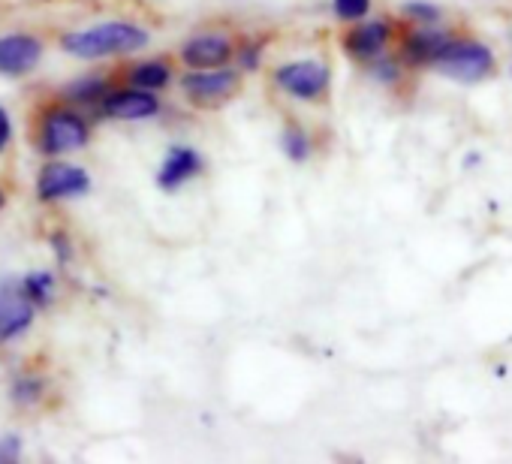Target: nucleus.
Returning <instances> with one entry per match:
<instances>
[{
    "label": "nucleus",
    "instance_id": "21",
    "mask_svg": "<svg viewBox=\"0 0 512 464\" xmlns=\"http://www.w3.org/2000/svg\"><path fill=\"white\" fill-rule=\"evenodd\" d=\"M407 13H410L413 19L425 22V25H431V22H437V19H440V10H437V7H431V4H407Z\"/></svg>",
    "mask_w": 512,
    "mask_h": 464
},
{
    "label": "nucleus",
    "instance_id": "6",
    "mask_svg": "<svg viewBox=\"0 0 512 464\" xmlns=\"http://www.w3.org/2000/svg\"><path fill=\"white\" fill-rule=\"evenodd\" d=\"M181 88L184 94L199 103V106H217V103H226L235 91H238V73L232 70H193L181 79Z\"/></svg>",
    "mask_w": 512,
    "mask_h": 464
},
{
    "label": "nucleus",
    "instance_id": "25",
    "mask_svg": "<svg viewBox=\"0 0 512 464\" xmlns=\"http://www.w3.org/2000/svg\"><path fill=\"white\" fill-rule=\"evenodd\" d=\"M377 73H380V79H389V82L395 79V67H392V64H380Z\"/></svg>",
    "mask_w": 512,
    "mask_h": 464
},
{
    "label": "nucleus",
    "instance_id": "12",
    "mask_svg": "<svg viewBox=\"0 0 512 464\" xmlns=\"http://www.w3.org/2000/svg\"><path fill=\"white\" fill-rule=\"evenodd\" d=\"M449 43H452L449 34H443V31H437V28H422V31H416V34L407 37V43H404V58H407L410 64H434V61L440 58V52H443Z\"/></svg>",
    "mask_w": 512,
    "mask_h": 464
},
{
    "label": "nucleus",
    "instance_id": "16",
    "mask_svg": "<svg viewBox=\"0 0 512 464\" xmlns=\"http://www.w3.org/2000/svg\"><path fill=\"white\" fill-rule=\"evenodd\" d=\"M22 284L37 308H46L55 299V275L52 272H31L22 278Z\"/></svg>",
    "mask_w": 512,
    "mask_h": 464
},
{
    "label": "nucleus",
    "instance_id": "9",
    "mask_svg": "<svg viewBox=\"0 0 512 464\" xmlns=\"http://www.w3.org/2000/svg\"><path fill=\"white\" fill-rule=\"evenodd\" d=\"M160 112V100L154 97V91H142V88H130V91H112L103 100V115L115 118V121H142V118H154Z\"/></svg>",
    "mask_w": 512,
    "mask_h": 464
},
{
    "label": "nucleus",
    "instance_id": "2",
    "mask_svg": "<svg viewBox=\"0 0 512 464\" xmlns=\"http://www.w3.org/2000/svg\"><path fill=\"white\" fill-rule=\"evenodd\" d=\"M91 139L88 121L64 106L49 109L43 118V130H40V151L49 157H64L73 151H82Z\"/></svg>",
    "mask_w": 512,
    "mask_h": 464
},
{
    "label": "nucleus",
    "instance_id": "11",
    "mask_svg": "<svg viewBox=\"0 0 512 464\" xmlns=\"http://www.w3.org/2000/svg\"><path fill=\"white\" fill-rule=\"evenodd\" d=\"M199 169H202L199 154L193 148H187V145H175V148H169V154H166V160H163V166L157 172V184L163 190H175L184 181H190L193 175H199Z\"/></svg>",
    "mask_w": 512,
    "mask_h": 464
},
{
    "label": "nucleus",
    "instance_id": "1",
    "mask_svg": "<svg viewBox=\"0 0 512 464\" xmlns=\"http://www.w3.org/2000/svg\"><path fill=\"white\" fill-rule=\"evenodd\" d=\"M148 46V31L133 22H103L85 31L61 37V49L79 61H100L112 55H130Z\"/></svg>",
    "mask_w": 512,
    "mask_h": 464
},
{
    "label": "nucleus",
    "instance_id": "24",
    "mask_svg": "<svg viewBox=\"0 0 512 464\" xmlns=\"http://www.w3.org/2000/svg\"><path fill=\"white\" fill-rule=\"evenodd\" d=\"M241 64H244L247 70H253L256 64H260V49H244V52H241Z\"/></svg>",
    "mask_w": 512,
    "mask_h": 464
},
{
    "label": "nucleus",
    "instance_id": "18",
    "mask_svg": "<svg viewBox=\"0 0 512 464\" xmlns=\"http://www.w3.org/2000/svg\"><path fill=\"white\" fill-rule=\"evenodd\" d=\"M284 151H287L290 160H305L311 154V142H308V136L299 127H290L284 133Z\"/></svg>",
    "mask_w": 512,
    "mask_h": 464
},
{
    "label": "nucleus",
    "instance_id": "17",
    "mask_svg": "<svg viewBox=\"0 0 512 464\" xmlns=\"http://www.w3.org/2000/svg\"><path fill=\"white\" fill-rule=\"evenodd\" d=\"M43 389H46V383L40 377H19L10 386V398L16 404H25L28 407V404H37L43 398Z\"/></svg>",
    "mask_w": 512,
    "mask_h": 464
},
{
    "label": "nucleus",
    "instance_id": "4",
    "mask_svg": "<svg viewBox=\"0 0 512 464\" xmlns=\"http://www.w3.org/2000/svg\"><path fill=\"white\" fill-rule=\"evenodd\" d=\"M434 67L449 76V79H461V82H479L482 76L491 73L494 58L482 43H449L440 58L434 61Z\"/></svg>",
    "mask_w": 512,
    "mask_h": 464
},
{
    "label": "nucleus",
    "instance_id": "15",
    "mask_svg": "<svg viewBox=\"0 0 512 464\" xmlns=\"http://www.w3.org/2000/svg\"><path fill=\"white\" fill-rule=\"evenodd\" d=\"M169 76H172V70H169L166 64L148 61V64H139V67L130 73V82H133L136 88H142V91H160V88L169 85Z\"/></svg>",
    "mask_w": 512,
    "mask_h": 464
},
{
    "label": "nucleus",
    "instance_id": "26",
    "mask_svg": "<svg viewBox=\"0 0 512 464\" xmlns=\"http://www.w3.org/2000/svg\"><path fill=\"white\" fill-rule=\"evenodd\" d=\"M0 208H4V190H0Z\"/></svg>",
    "mask_w": 512,
    "mask_h": 464
},
{
    "label": "nucleus",
    "instance_id": "23",
    "mask_svg": "<svg viewBox=\"0 0 512 464\" xmlns=\"http://www.w3.org/2000/svg\"><path fill=\"white\" fill-rule=\"evenodd\" d=\"M52 242H55L58 260H67V257H70V248H67V236H64V232H55V236H52Z\"/></svg>",
    "mask_w": 512,
    "mask_h": 464
},
{
    "label": "nucleus",
    "instance_id": "13",
    "mask_svg": "<svg viewBox=\"0 0 512 464\" xmlns=\"http://www.w3.org/2000/svg\"><path fill=\"white\" fill-rule=\"evenodd\" d=\"M386 40H389V28L383 22H368L362 28H353L344 46L353 58H377L386 49Z\"/></svg>",
    "mask_w": 512,
    "mask_h": 464
},
{
    "label": "nucleus",
    "instance_id": "8",
    "mask_svg": "<svg viewBox=\"0 0 512 464\" xmlns=\"http://www.w3.org/2000/svg\"><path fill=\"white\" fill-rule=\"evenodd\" d=\"M275 79L287 94L299 100H317L329 88V67L320 61H296V64L281 67Z\"/></svg>",
    "mask_w": 512,
    "mask_h": 464
},
{
    "label": "nucleus",
    "instance_id": "5",
    "mask_svg": "<svg viewBox=\"0 0 512 464\" xmlns=\"http://www.w3.org/2000/svg\"><path fill=\"white\" fill-rule=\"evenodd\" d=\"M91 190V175L82 166L52 160L40 169L37 178V196L43 202H58V199H76Z\"/></svg>",
    "mask_w": 512,
    "mask_h": 464
},
{
    "label": "nucleus",
    "instance_id": "22",
    "mask_svg": "<svg viewBox=\"0 0 512 464\" xmlns=\"http://www.w3.org/2000/svg\"><path fill=\"white\" fill-rule=\"evenodd\" d=\"M10 139H13V121H10V112L0 106V154H4Z\"/></svg>",
    "mask_w": 512,
    "mask_h": 464
},
{
    "label": "nucleus",
    "instance_id": "19",
    "mask_svg": "<svg viewBox=\"0 0 512 464\" xmlns=\"http://www.w3.org/2000/svg\"><path fill=\"white\" fill-rule=\"evenodd\" d=\"M371 10V0H335V16L344 22H356Z\"/></svg>",
    "mask_w": 512,
    "mask_h": 464
},
{
    "label": "nucleus",
    "instance_id": "20",
    "mask_svg": "<svg viewBox=\"0 0 512 464\" xmlns=\"http://www.w3.org/2000/svg\"><path fill=\"white\" fill-rule=\"evenodd\" d=\"M22 458V437L19 434H4L0 437V464H10Z\"/></svg>",
    "mask_w": 512,
    "mask_h": 464
},
{
    "label": "nucleus",
    "instance_id": "10",
    "mask_svg": "<svg viewBox=\"0 0 512 464\" xmlns=\"http://www.w3.org/2000/svg\"><path fill=\"white\" fill-rule=\"evenodd\" d=\"M181 58L190 70H217L232 58V46L223 37H193L190 43H184Z\"/></svg>",
    "mask_w": 512,
    "mask_h": 464
},
{
    "label": "nucleus",
    "instance_id": "14",
    "mask_svg": "<svg viewBox=\"0 0 512 464\" xmlns=\"http://www.w3.org/2000/svg\"><path fill=\"white\" fill-rule=\"evenodd\" d=\"M109 94V82L100 79V76H85V79H76L64 88V97L70 103H79V106H91V103H103Z\"/></svg>",
    "mask_w": 512,
    "mask_h": 464
},
{
    "label": "nucleus",
    "instance_id": "7",
    "mask_svg": "<svg viewBox=\"0 0 512 464\" xmlns=\"http://www.w3.org/2000/svg\"><path fill=\"white\" fill-rule=\"evenodd\" d=\"M43 43L31 34H7L0 37V76H28L43 61Z\"/></svg>",
    "mask_w": 512,
    "mask_h": 464
},
{
    "label": "nucleus",
    "instance_id": "3",
    "mask_svg": "<svg viewBox=\"0 0 512 464\" xmlns=\"http://www.w3.org/2000/svg\"><path fill=\"white\" fill-rule=\"evenodd\" d=\"M37 317V305L16 278H0V344L22 338Z\"/></svg>",
    "mask_w": 512,
    "mask_h": 464
}]
</instances>
